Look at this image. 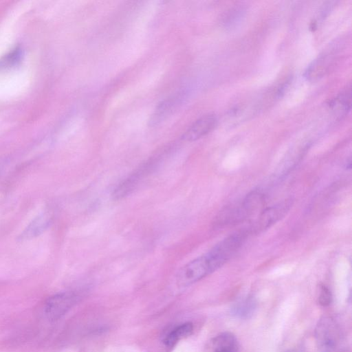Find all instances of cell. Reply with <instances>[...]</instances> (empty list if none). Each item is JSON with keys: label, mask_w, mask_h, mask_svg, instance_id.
I'll list each match as a JSON object with an SVG mask.
<instances>
[{"label": "cell", "mask_w": 352, "mask_h": 352, "mask_svg": "<svg viewBox=\"0 0 352 352\" xmlns=\"http://www.w3.org/2000/svg\"><path fill=\"white\" fill-rule=\"evenodd\" d=\"M193 324L187 322L176 327L170 331L164 340L166 346L171 347L175 345L179 340L190 336L193 331Z\"/></svg>", "instance_id": "obj_10"}, {"label": "cell", "mask_w": 352, "mask_h": 352, "mask_svg": "<svg viewBox=\"0 0 352 352\" xmlns=\"http://www.w3.org/2000/svg\"><path fill=\"white\" fill-rule=\"evenodd\" d=\"M287 352H304V350H303V349L302 347L298 346V347H295L294 349H290L289 351H288Z\"/></svg>", "instance_id": "obj_13"}, {"label": "cell", "mask_w": 352, "mask_h": 352, "mask_svg": "<svg viewBox=\"0 0 352 352\" xmlns=\"http://www.w3.org/2000/svg\"><path fill=\"white\" fill-rule=\"evenodd\" d=\"M157 162V159L152 158L140 165L116 187L112 199L120 200L130 195L153 171Z\"/></svg>", "instance_id": "obj_3"}, {"label": "cell", "mask_w": 352, "mask_h": 352, "mask_svg": "<svg viewBox=\"0 0 352 352\" xmlns=\"http://www.w3.org/2000/svg\"><path fill=\"white\" fill-rule=\"evenodd\" d=\"M216 270L211 258L206 253L182 266L176 274V283L179 287L189 286Z\"/></svg>", "instance_id": "obj_1"}, {"label": "cell", "mask_w": 352, "mask_h": 352, "mask_svg": "<svg viewBox=\"0 0 352 352\" xmlns=\"http://www.w3.org/2000/svg\"><path fill=\"white\" fill-rule=\"evenodd\" d=\"M210 346L211 352H238L239 342L234 334L223 332L213 338Z\"/></svg>", "instance_id": "obj_8"}, {"label": "cell", "mask_w": 352, "mask_h": 352, "mask_svg": "<svg viewBox=\"0 0 352 352\" xmlns=\"http://www.w3.org/2000/svg\"><path fill=\"white\" fill-rule=\"evenodd\" d=\"M217 124V118L214 114L203 116L186 129L182 138L185 141H195L212 131Z\"/></svg>", "instance_id": "obj_6"}, {"label": "cell", "mask_w": 352, "mask_h": 352, "mask_svg": "<svg viewBox=\"0 0 352 352\" xmlns=\"http://www.w3.org/2000/svg\"><path fill=\"white\" fill-rule=\"evenodd\" d=\"M315 335L320 352H338L341 344V335L333 318H322L316 325Z\"/></svg>", "instance_id": "obj_2"}, {"label": "cell", "mask_w": 352, "mask_h": 352, "mask_svg": "<svg viewBox=\"0 0 352 352\" xmlns=\"http://www.w3.org/2000/svg\"><path fill=\"white\" fill-rule=\"evenodd\" d=\"M182 98L179 93V94L162 101L152 115L151 123L154 125L163 120L179 104Z\"/></svg>", "instance_id": "obj_9"}, {"label": "cell", "mask_w": 352, "mask_h": 352, "mask_svg": "<svg viewBox=\"0 0 352 352\" xmlns=\"http://www.w3.org/2000/svg\"><path fill=\"white\" fill-rule=\"evenodd\" d=\"M52 214L45 210L36 216L18 236L21 241L34 239L44 232L50 226Z\"/></svg>", "instance_id": "obj_7"}, {"label": "cell", "mask_w": 352, "mask_h": 352, "mask_svg": "<svg viewBox=\"0 0 352 352\" xmlns=\"http://www.w3.org/2000/svg\"><path fill=\"white\" fill-rule=\"evenodd\" d=\"M256 308L255 300L252 297L240 299L232 307V313L239 318L247 319L250 318Z\"/></svg>", "instance_id": "obj_11"}, {"label": "cell", "mask_w": 352, "mask_h": 352, "mask_svg": "<svg viewBox=\"0 0 352 352\" xmlns=\"http://www.w3.org/2000/svg\"><path fill=\"white\" fill-rule=\"evenodd\" d=\"M78 295L74 292H64L50 297L44 311L50 320H56L65 314L76 302Z\"/></svg>", "instance_id": "obj_4"}, {"label": "cell", "mask_w": 352, "mask_h": 352, "mask_svg": "<svg viewBox=\"0 0 352 352\" xmlns=\"http://www.w3.org/2000/svg\"><path fill=\"white\" fill-rule=\"evenodd\" d=\"M293 201L292 199H287L265 209L261 212L251 230L259 232L271 227L285 217L290 210Z\"/></svg>", "instance_id": "obj_5"}, {"label": "cell", "mask_w": 352, "mask_h": 352, "mask_svg": "<svg viewBox=\"0 0 352 352\" xmlns=\"http://www.w3.org/2000/svg\"><path fill=\"white\" fill-rule=\"evenodd\" d=\"M332 300V295L329 289L324 285H321L319 287L318 295V302L322 307H327L330 305Z\"/></svg>", "instance_id": "obj_12"}, {"label": "cell", "mask_w": 352, "mask_h": 352, "mask_svg": "<svg viewBox=\"0 0 352 352\" xmlns=\"http://www.w3.org/2000/svg\"><path fill=\"white\" fill-rule=\"evenodd\" d=\"M1 170V168L0 167V174H1V173L2 172V170Z\"/></svg>", "instance_id": "obj_14"}]
</instances>
